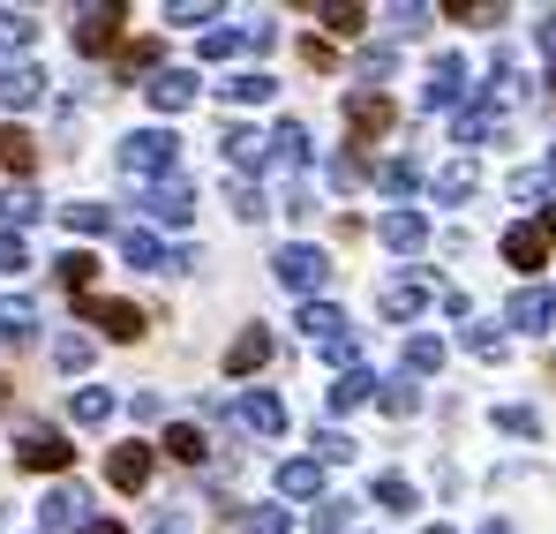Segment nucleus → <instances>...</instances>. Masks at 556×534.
<instances>
[{"mask_svg": "<svg viewBox=\"0 0 556 534\" xmlns=\"http://www.w3.org/2000/svg\"><path fill=\"white\" fill-rule=\"evenodd\" d=\"M383 249H399V257H414V249H429V219L421 211H383Z\"/></svg>", "mask_w": 556, "mask_h": 534, "instance_id": "15", "label": "nucleus"}, {"mask_svg": "<svg viewBox=\"0 0 556 534\" xmlns=\"http://www.w3.org/2000/svg\"><path fill=\"white\" fill-rule=\"evenodd\" d=\"M233 211H241V219H264V196H256L249 181H233Z\"/></svg>", "mask_w": 556, "mask_h": 534, "instance_id": "52", "label": "nucleus"}, {"mask_svg": "<svg viewBox=\"0 0 556 534\" xmlns=\"http://www.w3.org/2000/svg\"><path fill=\"white\" fill-rule=\"evenodd\" d=\"M105 482L136 497V489L151 482V445H113V459H105Z\"/></svg>", "mask_w": 556, "mask_h": 534, "instance_id": "13", "label": "nucleus"}, {"mask_svg": "<svg viewBox=\"0 0 556 534\" xmlns=\"http://www.w3.org/2000/svg\"><path fill=\"white\" fill-rule=\"evenodd\" d=\"M166 23L195 30V23H218V8H211V0H195V8H188V0H174V8H166Z\"/></svg>", "mask_w": 556, "mask_h": 534, "instance_id": "47", "label": "nucleus"}, {"mask_svg": "<svg viewBox=\"0 0 556 534\" xmlns=\"http://www.w3.org/2000/svg\"><path fill=\"white\" fill-rule=\"evenodd\" d=\"M38 98H46V69H30V61H8L0 69V105L8 113H30Z\"/></svg>", "mask_w": 556, "mask_h": 534, "instance_id": "10", "label": "nucleus"}, {"mask_svg": "<svg viewBox=\"0 0 556 534\" xmlns=\"http://www.w3.org/2000/svg\"><path fill=\"white\" fill-rule=\"evenodd\" d=\"M376 399H383V414H399V422H406V414L421 407V384H414V376H391V384H383Z\"/></svg>", "mask_w": 556, "mask_h": 534, "instance_id": "33", "label": "nucleus"}, {"mask_svg": "<svg viewBox=\"0 0 556 534\" xmlns=\"http://www.w3.org/2000/svg\"><path fill=\"white\" fill-rule=\"evenodd\" d=\"M61 226L68 234H105V203H61Z\"/></svg>", "mask_w": 556, "mask_h": 534, "instance_id": "38", "label": "nucleus"}, {"mask_svg": "<svg viewBox=\"0 0 556 534\" xmlns=\"http://www.w3.org/2000/svg\"><path fill=\"white\" fill-rule=\"evenodd\" d=\"M38 211H46V203H38V188H8V196H0V219H8V234H15V226H30Z\"/></svg>", "mask_w": 556, "mask_h": 534, "instance_id": "32", "label": "nucleus"}, {"mask_svg": "<svg viewBox=\"0 0 556 534\" xmlns=\"http://www.w3.org/2000/svg\"><path fill=\"white\" fill-rule=\"evenodd\" d=\"M308 527H316V534H346V527H354V505H346V497H316Z\"/></svg>", "mask_w": 556, "mask_h": 534, "instance_id": "30", "label": "nucleus"}, {"mask_svg": "<svg viewBox=\"0 0 556 534\" xmlns=\"http://www.w3.org/2000/svg\"><path fill=\"white\" fill-rule=\"evenodd\" d=\"M481 534H511V527H504V520H489V527H481Z\"/></svg>", "mask_w": 556, "mask_h": 534, "instance_id": "58", "label": "nucleus"}, {"mask_svg": "<svg viewBox=\"0 0 556 534\" xmlns=\"http://www.w3.org/2000/svg\"><path fill=\"white\" fill-rule=\"evenodd\" d=\"M68 414H76L84 430H105V422H113V392H98V384H84V392L68 399Z\"/></svg>", "mask_w": 556, "mask_h": 534, "instance_id": "26", "label": "nucleus"}, {"mask_svg": "<svg viewBox=\"0 0 556 534\" xmlns=\"http://www.w3.org/2000/svg\"><path fill=\"white\" fill-rule=\"evenodd\" d=\"M534 38H542V53H549V61H556V8H549V15H542V30H534Z\"/></svg>", "mask_w": 556, "mask_h": 534, "instance_id": "54", "label": "nucleus"}, {"mask_svg": "<svg viewBox=\"0 0 556 534\" xmlns=\"http://www.w3.org/2000/svg\"><path fill=\"white\" fill-rule=\"evenodd\" d=\"M278 497H324V467L316 459H286L278 467Z\"/></svg>", "mask_w": 556, "mask_h": 534, "instance_id": "21", "label": "nucleus"}, {"mask_svg": "<svg viewBox=\"0 0 556 534\" xmlns=\"http://www.w3.org/2000/svg\"><path fill=\"white\" fill-rule=\"evenodd\" d=\"M324 459H354V437H346V430H316V467H324Z\"/></svg>", "mask_w": 556, "mask_h": 534, "instance_id": "49", "label": "nucleus"}, {"mask_svg": "<svg viewBox=\"0 0 556 534\" xmlns=\"http://www.w3.org/2000/svg\"><path fill=\"white\" fill-rule=\"evenodd\" d=\"M218 144H226V159H233V166H241V174H249V166H256V174H264V159H271V144H264V136H256V128H226V136H218Z\"/></svg>", "mask_w": 556, "mask_h": 534, "instance_id": "20", "label": "nucleus"}, {"mask_svg": "<svg viewBox=\"0 0 556 534\" xmlns=\"http://www.w3.org/2000/svg\"><path fill=\"white\" fill-rule=\"evenodd\" d=\"M0 407H8V376H0Z\"/></svg>", "mask_w": 556, "mask_h": 534, "instance_id": "59", "label": "nucleus"}, {"mask_svg": "<svg viewBox=\"0 0 556 534\" xmlns=\"http://www.w3.org/2000/svg\"><path fill=\"white\" fill-rule=\"evenodd\" d=\"M383 188H391V196H406V188H414V181H421V166H414V159H391V166H383Z\"/></svg>", "mask_w": 556, "mask_h": 534, "instance_id": "50", "label": "nucleus"}, {"mask_svg": "<svg viewBox=\"0 0 556 534\" xmlns=\"http://www.w3.org/2000/svg\"><path fill=\"white\" fill-rule=\"evenodd\" d=\"M218 90H226L233 105H271V98H278V84L264 76V69H241V76H226Z\"/></svg>", "mask_w": 556, "mask_h": 534, "instance_id": "22", "label": "nucleus"}, {"mask_svg": "<svg viewBox=\"0 0 556 534\" xmlns=\"http://www.w3.org/2000/svg\"><path fill=\"white\" fill-rule=\"evenodd\" d=\"M121 174L128 181H174L181 174V136L174 128H136V136H121Z\"/></svg>", "mask_w": 556, "mask_h": 534, "instance_id": "1", "label": "nucleus"}, {"mask_svg": "<svg viewBox=\"0 0 556 534\" xmlns=\"http://www.w3.org/2000/svg\"><path fill=\"white\" fill-rule=\"evenodd\" d=\"M376 505H383V512H399V520H406V512H421V497H414V482H406V474H383V482H376Z\"/></svg>", "mask_w": 556, "mask_h": 534, "instance_id": "29", "label": "nucleus"}, {"mask_svg": "<svg viewBox=\"0 0 556 534\" xmlns=\"http://www.w3.org/2000/svg\"><path fill=\"white\" fill-rule=\"evenodd\" d=\"M0 159H8L15 174H30V159H38V151H30V136H23V128H0Z\"/></svg>", "mask_w": 556, "mask_h": 534, "instance_id": "45", "label": "nucleus"}, {"mask_svg": "<svg viewBox=\"0 0 556 534\" xmlns=\"http://www.w3.org/2000/svg\"><path fill=\"white\" fill-rule=\"evenodd\" d=\"M534 226H542V241L556 249V203H542V219H534Z\"/></svg>", "mask_w": 556, "mask_h": 534, "instance_id": "55", "label": "nucleus"}, {"mask_svg": "<svg viewBox=\"0 0 556 534\" xmlns=\"http://www.w3.org/2000/svg\"><path fill=\"white\" fill-rule=\"evenodd\" d=\"M84 512H91V497H84L76 482H61V489H46L38 527H46V534H84Z\"/></svg>", "mask_w": 556, "mask_h": 534, "instance_id": "5", "label": "nucleus"}, {"mask_svg": "<svg viewBox=\"0 0 556 534\" xmlns=\"http://www.w3.org/2000/svg\"><path fill=\"white\" fill-rule=\"evenodd\" d=\"M331 181H339V188H362V181H369L362 151H339V159H331Z\"/></svg>", "mask_w": 556, "mask_h": 534, "instance_id": "48", "label": "nucleus"}, {"mask_svg": "<svg viewBox=\"0 0 556 534\" xmlns=\"http://www.w3.org/2000/svg\"><path fill=\"white\" fill-rule=\"evenodd\" d=\"M271 271H278V286H293V294H308V301L331 286V257L308 249V241H286V249L271 257Z\"/></svg>", "mask_w": 556, "mask_h": 534, "instance_id": "2", "label": "nucleus"}, {"mask_svg": "<svg viewBox=\"0 0 556 534\" xmlns=\"http://www.w3.org/2000/svg\"><path fill=\"white\" fill-rule=\"evenodd\" d=\"M241 534H286V505H256V512L241 520Z\"/></svg>", "mask_w": 556, "mask_h": 534, "instance_id": "46", "label": "nucleus"}, {"mask_svg": "<svg viewBox=\"0 0 556 534\" xmlns=\"http://www.w3.org/2000/svg\"><path fill=\"white\" fill-rule=\"evenodd\" d=\"M53 361H61L68 376H76V369H91V339H84V332H68V339H53Z\"/></svg>", "mask_w": 556, "mask_h": 534, "instance_id": "44", "label": "nucleus"}, {"mask_svg": "<svg viewBox=\"0 0 556 534\" xmlns=\"http://www.w3.org/2000/svg\"><path fill=\"white\" fill-rule=\"evenodd\" d=\"M511 196H519V203H542V196H549V181H542V174H519V181H511Z\"/></svg>", "mask_w": 556, "mask_h": 534, "instance_id": "53", "label": "nucleus"}, {"mask_svg": "<svg viewBox=\"0 0 556 534\" xmlns=\"http://www.w3.org/2000/svg\"><path fill=\"white\" fill-rule=\"evenodd\" d=\"M316 23H324L331 38H354V30L369 23V8H316Z\"/></svg>", "mask_w": 556, "mask_h": 534, "instance_id": "39", "label": "nucleus"}, {"mask_svg": "<svg viewBox=\"0 0 556 534\" xmlns=\"http://www.w3.org/2000/svg\"><path fill=\"white\" fill-rule=\"evenodd\" d=\"M30 38H38V23H30L23 8H0V53H23Z\"/></svg>", "mask_w": 556, "mask_h": 534, "instance_id": "34", "label": "nucleus"}, {"mask_svg": "<svg viewBox=\"0 0 556 534\" xmlns=\"http://www.w3.org/2000/svg\"><path fill=\"white\" fill-rule=\"evenodd\" d=\"M421 301H429V286H421V278H391V286L376 294V309H383L391 324H406V316H421Z\"/></svg>", "mask_w": 556, "mask_h": 534, "instance_id": "18", "label": "nucleus"}, {"mask_svg": "<svg viewBox=\"0 0 556 534\" xmlns=\"http://www.w3.org/2000/svg\"><path fill=\"white\" fill-rule=\"evenodd\" d=\"M362 399H376V376L354 361V369H339V384H331V407L346 414V407H362Z\"/></svg>", "mask_w": 556, "mask_h": 534, "instance_id": "25", "label": "nucleus"}, {"mask_svg": "<svg viewBox=\"0 0 556 534\" xmlns=\"http://www.w3.org/2000/svg\"><path fill=\"white\" fill-rule=\"evenodd\" d=\"M143 90H151L159 113H188V105H195V76H188V69H159Z\"/></svg>", "mask_w": 556, "mask_h": 534, "instance_id": "16", "label": "nucleus"}, {"mask_svg": "<svg viewBox=\"0 0 556 534\" xmlns=\"http://www.w3.org/2000/svg\"><path fill=\"white\" fill-rule=\"evenodd\" d=\"M121 23H128L121 8H84V15H76V53H105V46L121 38Z\"/></svg>", "mask_w": 556, "mask_h": 534, "instance_id": "14", "label": "nucleus"}, {"mask_svg": "<svg viewBox=\"0 0 556 534\" xmlns=\"http://www.w3.org/2000/svg\"><path fill=\"white\" fill-rule=\"evenodd\" d=\"M166 451H174L181 467H203V459H211V437H203V430H188V422H174V430H166Z\"/></svg>", "mask_w": 556, "mask_h": 534, "instance_id": "28", "label": "nucleus"}, {"mask_svg": "<svg viewBox=\"0 0 556 534\" xmlns=\"http://www.w3.org/2000/svg\"><path fill=\"white\" fill-rule=\"evenodd\" d=\"M421 534H452V527H421Z\"/></svg>", "mask_w": 556, "mask_h": 534, "instance_id": "60", "label": "nucleus"}, {"mask_svg": "<svg viewBox=\"0 0 556 534\" xmlns=\"http://www.w3.org/2000/svg\"><path fill=\"white\" fill-rule=\"evenodd\" d=\"M121 257H128L136 271H166V241L143 234V226H128V234H121Z\"/></svg>", "mask_w": 556, "mask_h": 534, "instance_id": "23", "label": "nucleus"}, {"mask_svg": "<svg viewBox=\"0 0 556 534\" xmlns=\"http://www.w3.org/2000/svg\"><path fill=\"white\" fill-rule=\"evenodd\" d=\"M466 355L504 361V332H496V324H466Z\"/></svg>", "mask_w": 556, "mask_h": 534, "instance_id": "43", "label": "nucleus"}, {"mask_svg": "<svg viewBox=\"0 0 556 534\" xmlns=\"http://www.w3.org/2000/svg\"><path fill=\"white\" fill-rule=\"evenodd\" d=\"M121 76H159V38H136L121 53Z\"/></svg>", "mask_w": 556, "mask_h": 534, "instance_id": "40", "label": "nucleus"}, {"mask_svg": "<svg viewBox=\"0 0 556 534\" xmlns=\"http://www.w3.org/2000/svg\"><path fill=\"white\" fill-rule=\"evenodd\" d=\"M264 144H271L264 166H278V174H301V166H308V128H301V121H278Z\"/></svg>", "mask_w": 556, "mask_h": 534, "instance_id": "12", "label": "nucleus"}, {"mask_svg": "<svg viewBox=\"0 0 556 534\" xmlns=\"http://www.w3.org/2000/svg\"><path fill=\"white\" fill-rule=\"evenodd\" d=\"M346 128H354V144H369L391 128V98L383 90H346Z\"/></svg>", "mask_w": 556, "mask_h": 534, "instance_id": "9", "label": "nucleus"}, {"mask_svg": "<svg viewBox=\"0 0 556 534\" xmlns=\"http://www.w3.org/2000/svg\"><path fill=\"white\" fill-rule=\"evenodd\" d=\"M233 422H241L249 437H278V430H286V407H278L271 392H241V399H233Z\"/></svg>", "mask_w": 556, "mask_h": 534, "instance_id": "11", "label": "nucleus"}, {"mask_svg": "<svg viewBox=\"0 0 556 534\" xmlns=\"http://www.w3.org/2000/svg\"><path fill=\"white\" fill-rule=\"evenodd\" d=\"M84 324H98V332H105V339H121V347H128V339H143V309H136V301L84 294Z\"/></svg>", "mask_w": 556, "mask_h": 534, "instance_id": "4", "label": "nucleus"}, {"mask_svg": "<svg viewBox=\"0 0 556 534\" xmlns=\"http://www.w3.org/2000/svg\"><path fill=\"white\" fill-rule=\"evenodd\" d=\"M84 534H121V520H84Z\"/></svg>", "mask_w": 556, "mask_h": 534, "instance_id": "56", "label": "nucleus"}, {"mask_svg": "<svg viewBox=\"0 0 556 534\" xmlns=\"http://www.w3.org/2000/svg\"><path fill=\"white\" fill-rule=\"evenodd\" d=\"M0 271H30V249H23V234H0Z\"/></svg>", "mask_w": 556, "mask_h": 534, "instance_id": "51", "label": "nucleus"}, {"mask_svg": "<svg viewBox=\"0 0 556 534\" xmlns=\"http://www.w3.org/2000/svg\"><path fill=\"white\" fill-rule=\"evenodd\" d=\"M489 128H496V113H489V105H466L459 121H452V136H459L466 151H473V144H481V136H489Z\"/></svg>", "mask_w": 556, "mask_h": 534, "instance_id": "37", "label": "nucleus"}, {"mask_svg": "<svg viewBox=\"0 0 556 534\" xmlns=\"http://www.w3.org/2000/svg\"><path fill=\"white\" fill-rule=\"evenodd\" d=\"M195 53H203V61H233V53H249V30H203Z\"/></svg>", "mask_w": 556, "mask_h": 534, "instance_id": "36", "label": "nucleus"}, {"mask_svg": "<svg viewBox=\"0 0 556 534\" xmlns=\"http://www.w3.org/2000/svg\"><path fill=\"white\" fill-rule=\"evenodd\" d=\"M549 90H556V69H549Z\"/></svg>", "mask_w": 556, "mask_h": 534, "instance_id": "62", "label": "nucleus"}, {"mask_svg": "<svg viewBox=\"0 0 556 534\" xmlns=\"http://www.w3.org/2000/svg\"><path fill=\"white\" fill-rule=\"evenodd\" d=\"M143 211H151L159 226H188V219H195V188H188L181 174H174V181H151V188H143Z\"/></svg>", "mask_w": 556, "mask_h": 534, "instance_id": "6", "label": "nucleus"}, {"mask_svg": "<svg viewBox=\"0 0 556 534\" xmlns=\"http://www.w3.org/2000/svg\"><path fill=\"white\" fill-rule=\"evenodd\" d=\"M542 257H549L542 226H511V234H504V264L511 271H542Z\"/></svg>", "mask_w": 556, "mask_h": 534, "instance_id": "19", "label": "nucleus"}, {"mask_svg": "<svg viewBox=\"0 0 556 534\" xmlns=\"http://www.w3.org/2000/svg\"><path fill=\"white\" fill-rule=\"evenodd\" d=\"M429 369H444V339L414 332V339H406V376H429Z\"/></svg>", "mask_w": 556, "mask_h": 534, "instance_id": "31", "label": "nucleus"}, {"mask_svg": "<svg viewBox=\"0 0 556 534\" xmlns=\"http://www.w3.org/2000/svg\"><path fill=\"white\" fill-rule=\"evenodd\" d=\"M444 15H452V23H473V30H481V23H504V8H489V0H444Z\"/></svg>", "mask_w": 556, "mask_h": 534, "instance_id": "42", "label": "nucleus"}, {"mask_svg": "<svg viewBox=\"0 0 556 534\" xmlns=\"http://www.w3.org/2000/svg\"><path fill=\"white\" fill-rule=\"evenodd\" d=\"M496 430L504 437H542V414L534 407H496Z\"/></svg>", "mask_w": 556, "mask_h": 534, "instance_id": "41", "label": "nucleus"}, {"mask_svg": "<svg viewBox=\"0 0 556 534\" xmlns=\"http://www.w3.org/2000/svg\"><path fill=\"white\" fill-rule=\"evenodd\" d=\"M91 278H98L91 249H68V257H61V286H68V294H91Z\"/></svg>", "mask_w": 556, "mask_h": 534, "instance_id": "35", "label": "nucleus"}, {"mask_svg": "<svg viewBox=\"0 0 556 534\" xmlns=\"http://www.w3.org/2000/svg\"><path fill=\"white\" fill-rule=\"evenodd\" d=\"M466 98V61L459 53H437V69H429V84H421V105L429 113H452Z\"/></svg>", "mask_w": 556, "mask_h": 534, "instance_id": "7", "label": "nucleus"}, {"mask_svg": "<svg viewBox=\"0 0 556 534\" xmlns=\"http://www.w3.org/2000/svg\"><path fill=\"white\" fill-rule=\"evenodd\" d=\"M15 467H30V474H61V467H76V445H68L61 430L30 422V430L15 437Z\"/></svg>", "mask_w": 556, "mask_h": 534, "instance_id": "3", "label": "nucleus"}, {"mask_svg": "<svg viewBox=\"0 0 556 534\" xmlns=\"http://www.w3.org/2000/svg\"><path fill=\"white\" fill-rule=\"evenodd\" d=\"M264 361H271V332H264V324H249V332L226 347V376H256Z\"/></svg>", "mask_w": 556, "mask_h": 534, "instance_id": "17", "label": "nucleus"}, {"mask_svg": "<svg viewBox=\"0 0 556 534\" xmlns=\"http://www.w3.org/2000/svg\"><path fill=\"white\" fill-rule=\"evenodd\" d=\"M159 534H181V527H159Z\"/></svg>", "mask_w": 556, "mask_h": 534, "instance_id": "61", "label": "nucleus"}, {"mask_svg": "<svg viewBox=\"0 0 556 534\" xmlns=\"http://www.w3.org/2000/svg\"><path fill=\"white\" fill-rule=\"evenodd\" d=\"M30 332H38V309L30 301H0V339L8 347H30Z\"/></svg>", "mask_w": 556, "mask_h": 534, "instance_id": "27", "label": "nucleus"}, {"mask_svg": "<svg viewBox=\"0 0 556 534\" xmlns=\"http://www.w3.org/2000/svg\"><path fill=\"white\" fill-rule=\"evenodd\" d=\"M504 324H519V332H549V324H556V294H549V286H519V294L504 301Z\"/></svg>", "mask_w": 556, "mask_h": 534, "instance_id": "8", "label": "nucleus"}, {"mask_svg": "<svg viewBox=\"0 0 556 534\" xmlns=\"http://www.w3.org/2000/svg\"><path fill=\"white\" fill-rule=\"evenodd\" d=\"M542 181H549V188H556V144H549V159H542Z\"/></svg>", "mask_w": 556, "mask_h": 534, "instance_id": "57", "label": "nucleus"}, {"mask_svg": "<svg viewBox=\"0 0 556 534\" xmlns=\"http://www.w3.org/2000/svg\"><path fill=\"white\" fill-rule=\"evenodd\" d=\"M473 188H481V174H473V166H466V159H452V166H444V174L429 181V196H437V203H466V196H473Z\"/></svg>", "mask_w": 556, "mask_h": 534, "instance_id": "24", "label": "nucleus"}]
</instances>
